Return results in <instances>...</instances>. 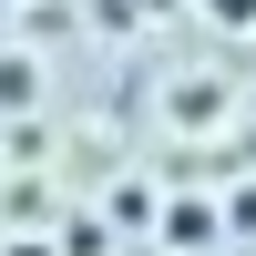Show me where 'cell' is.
I'll list each match as a JSON object with an SVG mask.
<instances>
[{"mask_svg": "<svg viewBox=\"0 0 256 256\" xmlns=\"http://www.w3.org/2000/svg\"><path fill=\"white\" fill-rule=\"evenodd\" d=\"M0 20H10V0H0Z\"/></svg>", "mask_w": 256, "mask_h": 256, "instance_id": "cell-6", "label": "cell"}, {"mask_svg": "<svg viewBox=\"0 0 256 256\" xmlns=\"http://www.w3.org/2000/svg\"><path fill=\"white\" fill-rule=\"evenodd\" d=\"M246 144H256V134H246Z\"/></svg>", "mask_w": 256, "mask_h": 256, "instance_id": "cell-7", "label": "cell"}, {"mask_svg": "<svg viewBox=\"0 0 256 256\" xmlns=\"http://www.w3.org/2000/svg\"><path fill=\"white\" fill-rule=\"evenodd\" d=\"M62 256H102V226H92V216H72V236H62Z\"/></svg>", "mask_w": 256, "mask_h": 256, "instance_id": "cell-3", "label": "cell"}, {"mask_svg": "<svg viewBox=\"0 0 256 256\" xmlns=\"http://www.w3.org/2000/svg\"><path fill=\"white\" fill-rule=\"evenodd\" d=\"M226 236H256V184H236V226Z\"/></svg>", "mask_w": 256, "mask_h": 256, "instance_id": "cell-4", "label": "cell"}, {"mask_svg": "<svg viewBox=\"0 0 256 256\" xmlns=\"http://www.w3.org/2000/svg\"><path fill=\"white\" fill-rule=\"evenodd\" d=\"M10 256H62V236H52V246H10Z\"/></svg>", "mask_w": 256, "mask_h": 256, "instance_id": "cell-5", "label": "cell"}, {"mask_svg": "<svg viewBox=\"0 0 256 256\" xmlns=\"http://www.w3.org/2000/svg\"><path fill=\"white\" fill-rule=\"evenodd\" d=\"M216 226H226L216 205H174V216H164V236H174V246H216Z\"/></svg>", "mask_w": 256, "mask_h": 256, "instance_id": "cell-1", "label": "cell"}, {"mask_svg": "<svg viewBox=\"0 0 256 256\" xmlns=\"http://www.w3.org/2000/svg\"><path fill=\"white\" fill-rule=\"evenodd\" d=\"M205 20H226V31H256V0H205Z\"/></svg>", "mask_w": 256, "mask_h": 256, "instance_id": "cell-2", "label": "cell"}]
</instances>
